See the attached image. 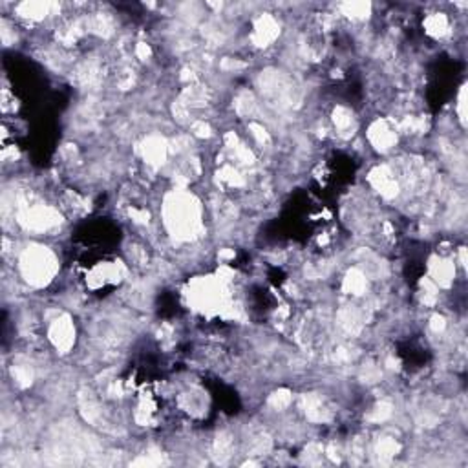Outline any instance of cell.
I'll return each instance as SVG.
<instances>
[{
    "label": "cell",
    "mask_w": 468,
    "mask_h": 468,
    "mask_svg": "<svg viewBox=\"0 0 468 468\" xmlns=\"http://www.w3.org/2000/svg\"><path fill=\"white\" fill-rule=\"evenodd\" d=\"M165 224L180 240H192L201 227L200 207L194 198L174 194L165 205Z\"/></svg>",
    "instance_id": "6da1fadb"
},
{
    "label": "cell",
    "mask_w": 468,
    "mask_h": 468,
    "mask_svg": "<svg viewBox=\"0 0 468 468\" xmlns=\"http://www.w3.org/2000/svg\"><path fill=\"white\" fill-rule=\"evenodd\" d=\"M20 272L31 286H46L57 271L55 254L46 247L35 245L20 254Z\"/></svg>",
    "instance_id": "7a4b0ae2"
},
{
    "label": "cell",
    "mask_w": 468,
    "mask_h": 468,
    "mask_svg": "<svg viewBox=\"0 0 468 468\" xmlns=\"http://www.w3.org/2000/svg\"><path fill=\"white\" fill-rule=\"evenodd\" d=\"M50 340H52L55 348L62 349V351L72 348L73 340H75V328H73L70 316L64 315L52 321V326H50Z\"/></svg>",
    "instance_id": "3957f363"
},
{
    "label": "cell",
    "mask_w": 468,
    "mask_h": 468,
    "mask_svg": "<svg viewBox=\"0 0 468 468\" xmlns=\"http://www.w3.org/2000/svg\"><path fill=\"white\" fill-rule=\"evenodd\" d=\"M370 141L379 150H390L397 143V130L386 121H379L370 129Z\"/></svg>",
    "instance_id": "277c9868"
},
{
    "label": "cell",
    "mask_w": 468,
    "mask_h": 468,
    "mask_svg": "<svg viewBox=\"0 0 468 468\" xmlns=\"http://www.w3.org/2000/svg\"><path fill=\"white\" fill-rule=\"evenodd\" d=\"M278 31H280V28H278L277 20L272 19V17H269V15H263V17H260L258 19V22L254 24L253 31L254 43L258 44V46H268L271 41L277 38Z\"/></svg>",
    "instance_id": "5b68a950"
},
{
    "label": "cell",
    "mask_w": 468,
    "mask_h": 468,
    "mask_svg": "<svg viewBox=\"0 0 468 468\" xmlns=\"http://www.w3.org/2000/svg\"><path fill=\"white\" fill-rule=\"evenodd\" d=\"M52 6L43 4V2H24L17 8V13L22 17V19H28L31 22H37V20H43L46 15L50 13Z\"/></svg>",
    "instance_id": "8992f818"
},
{
    "label": "cell",
    "mask_w": 468,
    "mask_h": 468,
    "mask_svg": "<svg viewBox=\"0 0 468 468\" xmlns=\"http://www.w3.org/2000/svg\"><path fill=\"white\" fill-rule=\"evenodd\" d=\"M426 31L434 37H443L448 31V19L443 13H432L428 19L425 20Z\"/></svg>",
    "instance_id": "52a82bcc"
},
{
    "label": "cell",
    "mask_w": 468,
    "mask_h": 468,
    "mask_svg": "<svg viewBox=\"0 0 468 468\" xmlns=\"http://www.w3.org/2000/svg\"><path fill=\"white\" fill-rule=\"evenodd\" d=\"M342 10H344V15H348L349 19L360 20L364 19V17H368L370 4H364V2H351V4L342 6Z\"/></svg>",
    "instance_id": "ba28073f"
}]
</instances>
